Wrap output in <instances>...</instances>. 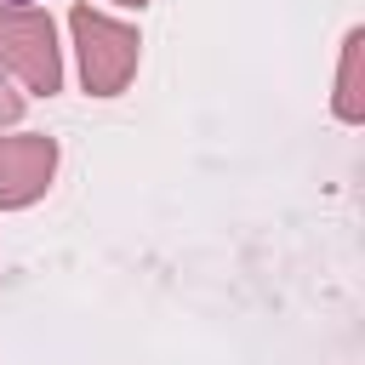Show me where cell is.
Returning <instances> with one entry per match:
<instances>
[{
	"instance_id": "obj_1",
	"label": "cell",
	"mask_w": 365,
	"mask_h": 365,
	"mask_svg": "<svg viewBox=\"0 0 365 365\" xmlns=\"http://www.w3.org/2000/svg\"><path fill=\"white\" fill-rule=\"evenodd\" d=\"M68 29H74V51H80V80H86V91H91V97L125 91L131 74H137V51H143L137 29H131V23H114V17L91 11V6H74V11H68Z\"/></svg>"
},
{
	"instance_id": "obj_2",
	"label": "cell",
	"mask_w": 365,
	"mask_h": 365,
	"mask_svg": "<svg viewBox=\"0 0 365 365\" xmlns=\"http://www.w3.org/2000/svg\"><path fill=\"white\" fill-rule=\"evenodd\" d=\"M0 68L23 80V91L51 97L63 86V57H57V34L51 17L34 6H0Z\"/></svg>"
},
{
	"instance_id": "obj_3",
	"label": "cell",
	"mask_w": 365,
	"mask_h": 365,
	"mask_svg": "<svg viewBox=\"0 0 365 365\" xmlns=\"http://www.w3.org/2000/svg\"><path fill=\"white\" fill-rule=\"evenodd\" d=\"M51 171H57V143L51 137H40V131L0 137V205L6 211L34 205L51 188Z\"/></svg>"
},
{
	"instance_id": "obj_4",
	"label": "cell",
	"mask_w": 365,
	"mask_h": 365,
	"mask_svg": "<svg viewBox=\"0 0 365 365\" xmlns=\"http://www.w3.org/2000/svg\"><path fill=\"white\" fill-rule=\"evenodd\" d=\"M359 57H365V34L354 29L348 40H342V68H336V114L354 125V120H365V86H359Z\"/></svg>"
},
{
	"instance_id": "obj_5",
	"label": "cell",
	"mask_w": 365,
	"mask_h": 365,
	"mask_svg": "<svg viewBox=\"0 0 365 365\" xmlns=\"http://www.w3.org/2000/svg\"><path fill=\"white\" fill-rule=\"evenodd\" d=\"M17 114H23V97H17L11 86H6V68H0V125H11Z\"/></svg>"
},
{
	"instance_id": "obj_6",
	"label": "cell",
	"mask_w": 365,
	"mask_h": 365,
	"mask_svg": "<svg viewBox=\"0 0 365 365\" xmlns=\"http://www.w3.org/2000/svg\"><path fill=\"white\" fill-rule=\"evenodd\" d=\"M120 6H148V0H120Z\"/></svg>"
},
{
	"instance_id": "obj_7",
	"label": "cell",
	"mask_w": 365,
	"mask_h": 365,
	"mask_svg": "<svg viewBox=\"0 0 365 365\" xmlns=\"http://www.w3.org/2000/svg\"><path fill=\"white\" fill-rule=\"evenodd\" d=\"M0 6H23V0H0Z\"/></svg>"
}]
</instances>
